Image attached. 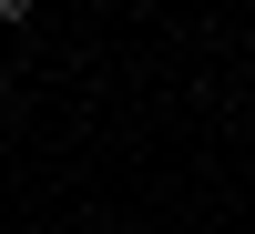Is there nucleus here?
Wrapping results in <instances>:
<instances>
[{"label": "nucleus", "instance_id": "nucleus-1", "mask_svg": "<svg viewBox=\"0 0 255 234\" xmlns=\"http://www.w3.org/2000/svg\"><path fill=\"white\" fill-rule=\"evenodd\" d=\"M41 20V0H0V31H31Z\"/></svg>", "mask_w": 255, "mask_h": 234}, {"label": "nucleus", "instance_id": "nucleus-2", "mask_svg": "<svg viewBox=\"0 0 255 234\" xmlns=\"http://www.w3.org/2000/svg\"><path fill=\"white\" fill-rule=\"evenodd\" d=\"M0 92H10V51H0Z\"/></svg>", "mask_w": 255, "mask_h": 234}]
</instances>
